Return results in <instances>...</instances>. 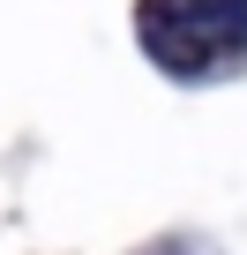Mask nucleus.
Wrapping results in <instances>:
<instances>
[{
	"label": "nucleus",
	"instance_id": "f257e3e1",
	"mask_svg": "<svg viewBox=\"0 0 247 255\" xmlns=\"http://www.w3.org/2000/svg\"><path fill=\"white\" fill-rule=\"evenodd\" d=\"M135 23L165 75H210L247 53V0H143Z\"/></svg>",
	"mask_w": 247,
	"mask_h": 255
}]
</instances>
